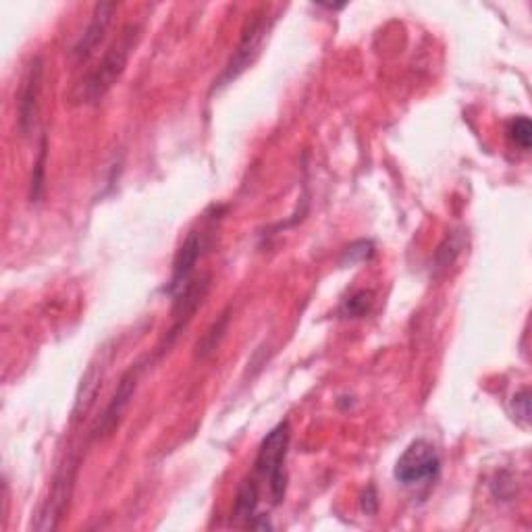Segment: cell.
Here are the masks:
<instances>
[{
	"label": "cell",
	"instance_id": "6da1fadb",
	"mask_svg": "<svg viewBox=\"0 0 532 532\" xmlns=\"http://www.w3.org/2000/svg\"><path fill=\"white\" fill-rule=\"evenodd\" d=\"M140 38V25L138 23H129L127 28L121 32L119 40L106 50V55L98 63L94 71L84 79L82 84L75 86L71 92V102L73 104H96L102 100L106 94L111 92V88L119 82V77L123 75L129 57L133 52V46H136Z\"/></svg>",
	"mask_w": 532,
	"mask_h": 532
},
{
	"label": "cell",
	"instance_id": "7a4b0ae2",
	"mask_svg": "<svg viewBox=\"0 0 532 532\" xmlns=\"http://www.w3.org/2000/svg\"><path fill=\"white\" fill-rule=\"evenodd\" d=\"M289 422H281L266 435L258 447L254 472L262 481L269 483V493L275 505L285 499L287 493V449H289Z\"/></svg>",
	"mask_w": 532,
	"mask_h": 532
},
{
	"label": "cell",
	"instance_id": "3957f363",
	"mask_svg": "<svg viewBox=\"0 0 532 532\" xmlns=\"http://www.w3.org/2000/svg\"><path fill=\"white\" fill-rule=\"evenodd\" d=\"M441 474V456L437 447L427 439L412 441L399 456L393 476L399 485L420 489L433 485Z\"/></svg>",
	"mask_w": 532,
	"mask_h": 532
},
{
	"label": "cell",
	"instance_id": "277c9868",
	"mask_svg": "<svg viewBox=\"0 0 532 532\" xmlns=\"http://www.w3.org/2000/svg\"><path fill=\"white\" fill-rule=\"evenodd\" d=\"M271 25H273V19L269 17V13H266V9L262 13H254L252 19H248L246 28L242 32V40H239L223 75L215 82V90L235 82V79L256 61V57L260 55V48L264 44V38L271 30Z\"/></svg>",
	"mask_w": 532,
	"mask_h": 532
},
{
	"label": "cell",
	"instance_id": "5b68a950",
	"mask_svg": "<svg viewBox=\"0 0 532 532\" xmlns=\"http://www.w3.org/2000/svg\"><path fill=\"white\" fill-rule=\"evenodd\" d=\"M42 82H44V63L40 57H36L32 59L28 71H25L17 94V127L21 131V136H30V131L34 129L40 94H42Z\"/></svg>",
	"mask_w": 532,
	"mask_h": 532
},
{
	"label": "cell",
	"instance_id": "8992f818",
	"mask_svg": "<svg viewBox=\"0 0 532 532\" xmlns=\"http://www.w3.org/2000/svg\"><path fill=\"white\" fill-rule=\"evenodd\" d=\"M117 9H119L117 3H98L94 7V13H92V19L88 23L86 32L71 48V59L75 63H84V61H88L94 55L96 48L102 44L106 32H109L113 15H115Z\"/></svg>",
	"mask_w": 532,
	"mask_h": 532
},
{
	"label": "cell",
	"instance_id": "52a82bcc",
	"mask_svg": "<svg viewBox=\"0 0 532 532\" xmlns=\"http://www.w3.org/2000/svg\"><path fill=\"white\" fill-rule=\"evenodd\" d=\"M138 381H140V366H133L129 368L123 379L119 381V387L111 399V404L106 406L102 418L98 420V427L94 429V437H104V435H111L121 422V416L125 414L133 393L138 389Z\"/></svg>",
	"mask_w": 532,
	"mask_h": 532
},
{
	"label": "cell",
	"instance_id": "ba28073f",
	"mask_svg": "<svg viewBox=\"0 0 532 532\" xmlns=\"http://www.w3.org/2000/svg\"><path fill=\"white\" fill-rule=\"evenodd\" d=\"M200 256H202V235L198 231H192L175 256L173 275H171L169 285L165 289L169 296L175 298L185 285L192 283V275L196 271V264H198Z\"/></svg>",
	"mask_w": 532,
	"mask_h": 532
},
{
	"label": "cell",
	"instance_id": "9c48e42d",
	"mask_svg": "<svg viewBox=\"0 0 532 532\" xmlns=\"http://www.w3.org/2000/svg\"><path fill=\"white\" fill-rule=\"evenodd\" d=\"M258 503H260V489L256 478H244L242 485L237 487V495L233 501V512L231 518L237 524H244L250 528H273L266 516L258 514Z\"/></svg>",
	"mask_w": 532,
	"mask_h": 532
},
{
	"label": "cell",
	"instance_id": "30bf717a",
	"mask_svg": "<svg viewBox=\"0 0 532 532\" xmlns=\"http://www.w3.org/2000/svg\"><path fill=\"white\" fill-rule=\"evenodd\" d=\"M98 383H100V372L92 366L86 377L82 381V387H79V395H77V402H75V410H73V416L79 418V414H86L90 404L94 402L96 397V391H98Z\"/></svg>",
	"mask_w": 532,
	"mask_h": 532
},
{
	"label": "cell",
	"instance_id": "8fae6325",
	"mask_svg": "<svg viewBox=\"0 0 532 532\" xmlns=\"http://www.w3.org/2000/svg\"><path fill=\"white\" fill-rule=\"evenodd\" d=\"M505 133H508V140L520 148L522 152H528L530 146H532V125H530V119L520 115V117H514L510 123H508V129H505Z\"/></svg>",
	"mask_w": 532,
	"mask_h": 532
},
{
	"label": "cell",
	"instance_id": "7c38bea8",
	"mask_svg": "<svg viewBox=\"0 0 532 532\" xmlns=\"http://www.w3.org/2000/svg\"><path fill=\"white\" fill-rule=\"evenodd\" d=\"M372 308V294L370 291H358L354 294L348 302L343 306V314L350 316V318H360L364 314H368Z\"/></svg>",
	"mask_w": 532,
	"mask_h": 532
},
{
	"label": "cell",
	"instance_id": "4fadbf2b",
	"mask_svg": "<svg viewBox=\"0 0 532 532\" xmlns=\"http://www.w3.org/2000/svg\"><path fill=\"white\" fill-rule=\"evenodd\" d=\"M44 163H46V138H42L40 142V156H38V163L34 167V175H32V192L30 198L32 202H38L40 194H42V185H44Z\"/></svg>",
	"mask_w": 532,
	"mask_h": 532
},
{
	"label": "cell",
	"instance_id": "5bb4252c",
	"mask_svg": "<svg viewBox=\"0 0 532 532\" xmlns=\"http://www.w3.org/2000/svg\"><path fill=\"white\" fill-rule=\"evenodd\" d=\"M512 410H514V418L524 424V427H528L530 422V393H528V387L520 389L514 399H512Z\"/></svg>",
	"mask_w": 532,
	"mask_h": 532
},
{
	"label": "cell",
	"instance_id": "9a60e30c",
	"mask_svg": "<svg viewBox=\"0 0 532 532\" xmlns=\"http://www.w3.org/2000/svg\"><path fill=\"white\" fill-rule=\"evenodd\" d=\"M372 252H375V250H372V244L370 242H356V244H352L348 250H345V256H343V262L345 260H350V264H352V260H354V256H358L356 260H368L370 256H372Z\"/></svg>",
	"mask_w": 532,
	"mask_h": 532
},
{
	"label": "cell",
	"instance_id": "2e32d148",
	"mask_svg": "<svg viewBox=\"0 0 532 532\" xmlns=\"http://www.w3.org/2000/svg\"><path fill=\"white\" fill-rule=\"evenodd\" d=\"M379 508V501H377V493H375V487H368L364 499H362V510L370 516V514H375Z\"/></svg>",
	"mask_w": 532,
	"mask_h": 532
}]
</instances>
